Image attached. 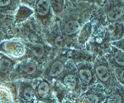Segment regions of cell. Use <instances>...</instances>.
<instances>
[{
  "label": "cell",
  "mask_w": 124,
  "mask_h": 103,
  "mask_svg": "<svg viewBox=\"0 0 124 103\" xmlns=\"http://www.w3.org/2000/svg\"><path fill=\"white\" fill-rule=\"evenodd\" d=\"M107 103H122L121 96L118 94H113L108 99Z\"/></svg>",
  "instance_id": "obj_20"
},
{
  "label": "cell",
  "mask_w": 124,
  "mask_h": 103,
  "mask_svg": "<svg viewBox=\"0 0 124 103\" xmlns=\"http://www.w3.org/2000/svg\"><path fill=\"white\" fill-rule=\"evenodd\" d=\"M23 96L27 101L31 100V99L34 96V91H33L32 88H31V86H27V87H26L23 91Z\"/></svg>",
  "instance_id": "obj_19"
},
{
  "label": "cell",
  "mask_w": 124,
  "mask_h": 103,
  "mask_svg": "<svg viewBox=\"0 0 124 103\" xmlns=\"http://www.w3.org/2000/svg\"><path fill=\"white\" fill-rule=\"evenodd\" d=\"M64 69H65L64 62L61 60H55L50 66V69L48 71V75L51 77H56L64 72Z\"/></svg>",
  "instance_id": "obj_8"
},
{
  "label": "cell",
  "mask_w": 124,
  "mask_h": 103,
  "mask_svg": "<svg viewBox=\"0 0 124 103\" xmlns=\"http://www.w3.org/2000/svg\"><path fill=\"white\" fill-rule=\"evenodd\" d=\"M78 76L81 82L85 85H89L93 82V74L91 68L87 66H82L79 68L78 71Z\"/></svg>",
  "instance_id": "obj_7"
},
{
  "label": "cell",
  "mask_w": 124,
  "mask_h": 103,
  "mask_svg": "<svg viewBox=\"0 0 124 103\" xmlns=\"http://www.w3.org/2000/svg\"><path fill=\"white\" fill-rule=\"evenodd\" d=\"M70 1H72V2H75V1H77V0H70Z\"/></svg>",
  "instance_id": "obj_27"
},
{
  "label": "cell",
  "mask_w": 124,
  "mask_h": 103,
  "mask_svg": "<svg viewBox=\"0 0 124 103\" xmlns=\"http://www.w3.org/2000/svg\"><path fill=\"white\" fill-rule=\"evenodd\" d=\"M13 62L8 57H3L0 59V72L1 73H7L13 66Z\"/></svg>",
  "instance_id": "obj_16"
},
{
  "label": "cell",
  "mask_w": 124,
  "mask_h": 103,
  "mask_svg": "<svg viewBox=\"0 0 124 103\" xmlns=\"http://www.w3.org/2000/svg\"><path fill=\"white\" fill-rule=\"evenodd\" d=\"M122 20H123V23L124 24V3H123V15H122Z\"/></svg>",
  "instance_id": "obj_26"
},
{
  "label": "cell",
  "mask_w": 124,
  "mask_h": 103,
  "mask_svg": "<svg viewBox=\"0 0 124 103\" xmlns=\"http://www.w3.org/2000/svg\"><path fill=\"white\" fill-rule=\"evenodd\" d=\"M49 2L54 14L60 15L63 13L65 3H66V0H49Z\"/></svg>",
  "instance_id": "obj_13"
},
{
  "label": "cell",
  "mask_w": 124,
  "mask_h": 103,
  "mask_svg": "<svg viewBox=\"0 0 124 103\" xmlns=\"http://www.w3.org/2000/svg\"><path fill=\"white\" fill-rule=\"evenodd\" d=\"M91 32V24L90 23H86L84 28L81 29L80 33H79V40L81 43H84L86 40L88 39V37H89V34Z\"/></svg>",
  "instance_id": "obj_17"
},
{
  "label": "cell",
  "mask_w": 124,
  "mask_h": 103,
  "mask_svg": "<svg viewBox=\"0 0 124 103\" xmlns=\"http://www.w3.org/2000/svg\"><path fill=\"white\" fill-rule=\"evenodd\" d=\"M55 46L58 47H63V38H62L61 37H60V36H58L55 40Z\"/></svg>",
  "instance_id": "obj_23"
},
{
  "label": "cell",
  "mask_w": 124,
  "mask_h": 103,
  "mask_svg": "<svg viewBox=\"0 0 124 103\" xmlns=\"http://www.w3.org/2000/svg\"><path fill=\"white\" fill-rule=\"evenodd\" d=\"M112 58L116 66L119 67H124V52L117 47H113L112 49Z\"/></svg>",
  "instance_id": "obj_11"
},
{
  "label": "cell",
  "mask_w": 124,
  "mask_h": 103,
  "mask_svg": "<svg viewBox=\"0 0 124 103\" xmlns=\"http://www.w3.org/2000/svg\"><path fill=\"white\" fill-rule=\"evenodd\" d=\"M124 0H105L101 6L104 10L106 19L109 23L119 21L122 18Z\"/></svg>",
  "instance_id": "obj_1"
},
{
  "label": "cell",
  "mask_w": 124,
  "mask_h": 103,
  "mask_svg": "<svg viewBox=\"0 0 124 103\" xmlns=\"http://www.w3.org/2000/svg\"><path fill=\"white\" fill-rule=\"evenodd\" d=\"M94 73L96 77L103 83L108 82L111 78V72L108 66L104 63L97 64L94 68Z\"/></svg>",
  "instance_id": "obj_4"
},
{
  "label": "cell",
  "mask_w": 124,
  "mask_h": 103,
  "mask_svg": "<svg viewBox=\"0 0 124 103\" xmlns=\"http://www.w3.org/2000/svg\"><path fill=\"white\" fill-rule=\"evenodd\" d=\"M27 47L34 56L37 58H43L46 55V47L42 43L40 42H31L27 45Z\"/></svg>",
  "instance_id": "obj_10"
},
{
  "label": "cell",
  "mask_w": 124,
  "mask_h": 103,
  "mask_svg": "<svg viewBox=\"0 0 124 103\" xmlns=\"http://www.w3.org/2000/svg\"><path fill=\"white\" fill-rule=\"evenodd\" d=\"M1 50L13 57L22 56L25 52L24 46L19 42L16 41H7L3 42L1 44Z\"/></svg>",
  "instance_id": "obj_3"
},
{
  "label": "cell",
  "mask_w": 124,
  "mask_h": 103,
  "mask_svg": "<svg viewBox=\"0 0 124 103\" xmlns=\"http://www.w3.org/2000/svg\"><path fill=\"white\" fill-rule=\"evenodd\" d=\"M81 28L80 22L76 19L68 20L63 27V33L66 36H72L76 34Z\"/></svg>",
  "instance_id": "obj_6"
},
{
  "label": "cell",
  "mask_w": 124,
  "mask_h": 103,
  "mask_svg": "<svg viewBox=\"0 0 124 103\" xmlns=\"http://www.w3.org/2000/svg\"><path fill=\"white\" fill-rule=\"evenodd\" d=\"M49 92H50V85L48 84V82H46V81L40 82L38 86H37V93H38L39 96L42 98H45L49 94Z\"/></svg>",
  "instance_id": "obj_15"
},
{
  "label": "cell",
  "mask_w": 124,
  "mask_h": 103,
  "mask_svg": "<svg viewBox=\"0 0 124 103\" xmlns=\"http://www.w3.org/2000/svg\"><path fill=\"white\" fill-rule=\"evenodd\" d=\"M63 82L64 85H65L66 87H68L70 90H74L76 88L77 84H78V81L77 78L74 74L72 73H68L63 77Z\"/></svg>",
  "instance_id": "obj_14"
},
{
  "label": "cell",
  "mask_w": 124,
  "mask_h": 103,
  "mask_svg": "<svg viewBox=\"0 0 124 103\" xmlns=\"http://www.w3.org/2000/svg\"><path fill=\"white\" fill-rule=\"evenodd\" d=\"M21 70L23 73L28 76H32L38 72V66L35 62L29 60V61L24 62L21 66Z\"/></svg>",
  "instance_id": "obj_12"
},
{
  "label": "cell",
  "mask_w": 124,
  "mask_h": 103,
  "mask_svg": "<svg viewBox=\"0 0 124 103\" xmlns=\"http://www.w3.org/2000/svg\"><path fill=\"white\" fill-rule=\"evenodd\" d=\"M33 13V11L31 8L27 5L20 6L17 9V15H16V23H20L23 20L28 19L30 16Z\"/></svg>",
  "instance_id": "obj_9"
},
{
  "label": "cell",
  "mask_w": 124,
  "mask_h": 103,
  "mask_svg": "<svg viewBox=\"0 0 124 103\" xmlns=\"http://www.w3.org/2000/svg\"><path fill=\"white\" fill-rule=\"evenodd\" d=\"M117 77H118V80L120 82L124 83V67L118 71V72H117Z\"/></svg>",
  "instance_id": "obj_24"
},
{
  "label": "cell",
  "mask_w": 124,
  "mask_h": 103,
  "mask_svg": "<svg viewBox=\"0 0 124 103\" xmlns=\"http://www.w3.org/2000/svg\"><path fill=\"white\" fill-rule=\"evenodd\" d=\"M111 37L113 41H118L124 37V24L123 22H114L108 27Z\"/></svg>",
  "instance_id": "obj_5"
},
{
  "label": "cell",
  "mask_w": 124,
  "mask_h": 103,
  "mask_svg": "<svg viewBox=\"0 0 124 103\" xmlns=\"http://www.w3.org/2000/svg\"><path fill=\"white\" fill-rule=\"evenodd\" d=\"M114 45L116 47L119 48L120 50L124 52V37L122 38V39L118 40V41H116L114 42Z\"/></svg>",
  "instance_id": "obj_21"
},
{
  "label": "cell",
  "mask_w": 124,
  "mask_h": 103,
  "mask_svg": "<svg viewBox=\"0 0 124 103\" xmlns=\"http://www.w3.org/2000/svg\"><path fill=\"white\" fill-rule=\"evenodd\" d=\"M34 8L37 17L41 21L47 22L51 19L53 12L49 0H37Z\"/></svg>",
  "instance_id": "obj_2"
},
{
  "label": "cell",
  "mask_w": 124,
  "mask_h": 103,
  "mask_svg": "<svg viewBox=\"0 0 124 103\" xmlns=\"http://www.w3.org/2000/svg\"><path fill=\"white\" fill-rule=\"evenodd\" d=\"M21 1L24 3V5L35 6V3H36V1H37V0H21Z\"/></svg>",
  "instance_id": "obj_25"
},
{
  "label": "cell",
  "mask_w": 124,
  "mask_h": 103,
  "mask_svg": "<svg viewBox=\"0 0 124 103\" xmlns=\"http://www.w3.org/2000/svg\"><path fill=\"white\" fill-rule=\"evenodd\" d=\"M18 0H0V11L13 9L17 5Z\"/></svg>",
  "instance_id": "obj_18"
},
{
  "label": "cell",
  "mask_w": 124,
  "mask_h": 103,
  "mask_svg": "<svg viewBox=\"0 0 124 103\" xmlns=\"http://www.w3.org/2000/svg\"><path fill=\"white\" fill-rule=\"evenodd\" d=\"M86 1H88L89 3H92V4H95L97 6L101 7V6L103 4V3L105 2V0H86Z\"/></svg>",
  "instance_id": "obj_22"
}]
</instances>
